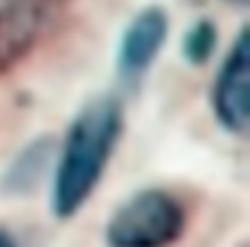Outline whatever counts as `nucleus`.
<instances>
[{
    "label": "nucleus",
    "mask_w": 250,
    "mask_h": 247,
    "mask_svg": "<svg viewBox=\"0 0 250 247\" xmlns=\"http://www.w3.org/2000/svg\"><path fill=\"white\" fill-rule=\"evenodd\" d=\"M0 247H22V245H20V240L13 230L0 225Z\"/></svg>",
    "instance_id": "obj_8"
},
{
    "label": "nucleus",
    "mask_w": 250,
    "mask_h": 247,
    "mask_svg": "<svg viewBox=\"0 0 250 247\" xmlns=\"http://www.w3.org/2000/svg\"><path fill=\"white\" fill-rule=\"evenodd\" d=\"M120 130L123 113L113 98H96L74 117L54 171L52 213L57 218L69 220L86 206L115 152Z\"/></svg>",
    "instance_id": "obj_1"
},
{
    "label": "nucleus",
    "mask_w": 250,
    "mask_h": 247,
    "mask_svg": "<svg viewBox=\"0 0 250 247\" xmlns=\"http://www.w3.org/2000/svg\"><path fill=\"white\" fill-rule=\"evenodd\" d=\"M211 105L216 113V120L233 133L245 135L250 125V35L248 30H240L235 37L230 52L226 54L216 83Z\"/></svg>",
    "instance_id": "obj_3"
},
{
    "label": "nucleus",
    "mask_w": 250,
    "mask_h": 247,
    "mask_svg": "<svg viewBox=\"0 0 250 247\" xmlns=\"http://www.w3.org/2000/svg\"><path fill=\"white\" fill-rule=\"evenodd\" d=\"M167 30H169V20L162 8L152 5V8L140 10L130 20L128 30L123 32V39H120V49H118L120 74L128 78L143 76L160 57L167 39Z\"/></svg>",
    "instance_id": "obj_5"
},
{
    "label": "nucleus",
    "mask_w": 250,
    "mask_h": 247,
    "mask_svg": "<svg viewBox=\"0 0 250 247\" xmlns=\"http://www.w3.org/2000/svg\"><path fill=\"white\" fill-rule=\"evenodd\" d=\"M187 230V210L177 196L145 189L123 201L105 223L108 247H172Z\"/></svg>",
    "instance_id": "obj_2"
},
{
    "label": "nucleus",
    "mask_w": 250,
    "mask_h": 247,
    "mask_svg": "<svg viewBox=\"0 0 250 247\" xmlns=\"http://www.w3.org/2000/svg\"><path fill=\"white\" fill-rule=\"evenodd\" d=\"M213 47H216V25L211 20H199L196 25H191L182 42V52L191 64H206Z\"/></svg>",
    "instance_id": "obj_7"
},
{
    "label": "nucleus",
    "mask_w": 250,
    "mask_h": 247,
    "mask_svg": "<svg viewBox=\"0 0 250 247\" xmlns=\"http://www.w3.org/2000/svg\"><path fill=\"white\" fill-rule=\"evenodd\" d=\"M226 3H230V5H238V8H243V5H248V0H226Z\"/></svg>",
    "instance_id": "obj_9"
},
{
    "label": "nucleus",
    "mask_w": 250,
    "mask_h": 247,
    "mask_svg": "<svg viewBox=\"0 0 250 247\" xmlns=\"http://www.w3.org/2000/svg\"><path fill=\"white\" fill-rule=\"evenodd\" d=\"M240 247H245V245H240Z\"/></svg>",
    "instance_id": "obj_10"
},
{
    "label": "nucleus",
    "mask_w": 250,
    "mask_h": 247,
    "mask_svg": "<svg viewBox=\"0 0 250 247\" xmlns=\"http://www.w3.org/2000/svg\"><path fill=\"white\" fill-rule=\"evenodd\" d=\"M49 0H0V74L20 66L37 47Z\"/></svg>",
    "instance_id": "obj_4"
},
{
    "label": "nucleus",
    "mask_w": 250,
    "mask_h": 247,
    "mask_svg": "<svg viewBox=\"0 0 250 247\" xmlns=\"http://www.w3.org/2000/svg\"><path fill=\"white\" fill-rule=\"evenodd\" d=\"M44 162H47V147L42 142H35L30 150L22 152V157L18 162H13V167L5 176V189L10 193L30 191L37 184V179L44 169Z\"/></svg>",
    "instance_id": "obj_6"
}]
</instances>
